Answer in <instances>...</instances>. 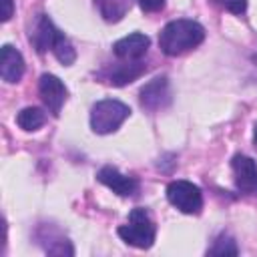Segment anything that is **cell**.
Instances as JSON below:
<instances>
[{
	"label": "cell",
	"mask_w": 257,
	"mask_h": 257,
	"mask_svg": "<svg viewBox=\"0 0 257 257\" xmlns=\"http://www.w3.org/2000/svg\"><path fill=\"white\" fill-rule=\"evenodd\" d=\"M205 38V28L189 18L169 22L159 34V46L167 56H179L197 48Z\"/></svg>",
	"instance_id": "cell-1"
},
{
	"label": "cell",
	"mask_w": 257,
	"mask_h": 257,
	"mask_svg": "<svg viewBox=\"0 0 257 257\" xmlns=\"http://www.w3.org/2000/svg\"><path fill=\"white\" fill-rule=\"evenodd\" d=\"M118 235L124 243L139 247V249H149L155 243V223L145 207H135L128 213V223L118 227Z\"/></svg>",
	"instance_id": "cell-2"
},
{
	"label": "cell",
	"mask_w": 257,
	"mask_h": 257,
	"mask_svg": "<svg viewBox=\"0 0 257 257\" xmlns=\"http://www.w3.org/2000/svg\"><path fill=\"white\" fill-rule=\"evenodd\" d=\"M131 114V108L120 102V100H112V98H104L98 100L92 110H90V126L94 133L98 135H108L114 133Z\"/></svg>",
	"instance_id": "cell-3"
},
{
	"label": "cell",
	"mask_w": 257,
	"mask_h": 257,
	"mask_svg": "<svg viewBox=\"0 0 257 257\" xmlns=\"http://www.w3.org/2000/svg\"><path fill=\"white\" fill-rule=\"evenodd\" d=\"M167 199L173 207H177L181 213L197 215L203 209V195L197 185L191 181H173L167 187Z\"/></svg>",
	"instance_id": "cell-4"
},
{
	"label": "cell",
	"mask_w": 257,
	"mask_h": 257,
	"mask_svg": "<svg viewBox=\"0 0 257 257\" xmlns=\"http://www.w3.org/2000/svg\"><path fill=\"white\" fill-rule=\"evenodd\" d=\"M38 92H40V98L46 104V108L54 116H58L60 110H62V104H64V100L68 96V90H66L64 82L58 76L44 72L40 76V80H38Z\"/></svg>",
	"instance_id": "cell-5"
},
{
	"label": "cell",
	"mask_w": 257,
	"mask_h": 257,
	"mask_svg": "<svg viewBox=\"0 0 257 257\" xmlns=\"http://www.w3.org/2000/svg\"><path fill=\"white\" fill-rule=\"evenodd\" d=\"M231 169L237 189L245 195H257V163L247 155H235Z\"/></svg>",
	"instance_id": "cell-6"
},
{
	"label": "cell",
	"mask_w": 257,
	"mask_h": 257,
	"mask_svg": "<svg viewBox=\"0 0 257 257\" xmlns=\"http://www.w3.org/2000/svg\"><path fill=\"white\" fill-rule=\"evenodd\" d=\"M139 100L145 108L149 110H157V108H163L169 104L171 100V92H169V82H167V76H157L153 78L151 82H147L141 92H139Z\"/></svg>",
	"instance_id": "cell-7"
},
{
	"label": "cell",
	"mask_w": 257,
	"mask_h": 257,
	"mask_svg": "<svg viewBox=\"0 0 257 257\" xmlns=\"http://www.w3.org/2000/svg\"><path fill=\"white\" fill-rule=\"evenodd\" d=\"M96 179H98L102 185H106L108 189H112L116 195H120V197H131V195H135V193H137V187H139L137 179H133V177H128V175H122L116 167H110V165L102 167V169L98 171Z\"/></svg>",
	"instance_id": "cell-8"
},
{
	"label": "cell",
	"mask_w": 257,
	"mask_h": 257,
	"mask_svg": "<svg viewBox=\"0 0 257 257\" xmlns=\"http://www.w3.org/2000/svg\"><path fill=\"white\" fill-rule=\"evenodd\" d=\"M149 44H151L149 36H145V34H141V32H133V34H128V36H124V38H120V40H116L114 46H112V50H114V54H116L118 58H122V60H139L141 56L147 54Z\"/></svg>",
	"instance_id": "cell-9"
},
{
	"label": "cell",
	"mask_w": 257,
	"mask_h": 257,
	"mask_svg": "<svg viewBox=\"0 0 257 257\" xmlns=\"http://www.w3.org/2000/svg\"><path fill=\"white\" fill-rule=\"evenodd\" d=\"M0 74H2V80H6V82H18L22 78V74H24V58L10 44L2 46V52H0Z\"/></svg>",
	"instance_id": "cell-10"
},
{
	"label": "cell",
	"mask_w": 257,
	"mask_h": 257,
	"mask_svg": "<svg viewBox=\"0 0 257 257\" xmlns=\"http://www.w3.org/2000/svg\"><path fill=\"white\" fill-rule=\"evenodd\" d=\"M60 30L52 24V20L46 16V14H40L38 20H36V26H34V32L30 34V42L34 44V48L42 54L46 50H52L56 38H58Z\"/></svg>",
	"instance_id": "cell-11"
},
{
	"label": "cell",
	"mask_w": 257,
	"mask_h": 257,
	"mask_svg": "<svg viewBox=\"0 0 257 257\" xmlns=\"http://www.w3.org/2000/svg\"><path fill=\"white\" fill-rule=\"evenodd\" d=\"M145 70H147V64L143 60H124L122 64H116L114 68H110L108 82L114 86H122L137 80Z\"/></svg>",
	"instance_id": "cell-12"
},
{
	"label": "cell",
	"mask_w": 257,
	"mask_h": 257,
	"mask_svg": "<svg viewBox=\"0 0 257 257\" xmlns=\"http://www.w3.org/2000/svg\"><path fill=\"white\" fill-rule=\"evenodd\" d=\"M94 4L106 22H118L131 8V0H94Z\"/></svg>",
	"instance_id": "cell-13"
},
{
	"label": "cell",
	"mask_w": 257,
	"mask_h": 257,
	"mask_svg": "<svg viewBox=\"0 0 257 257\" xmlns=\"http://www.w3.org/2000/svg\"><path fill=\"white\" fill-rule=\"evenodd\" d=\"M44 120H46V114H44V110L42 108H38V106H26V108H22L20 112H18V116H16V122H18V126L22 128V131H38L42 124H44Z\"/></svg>",
	"instance_id": "cell-14"
},
{
	"label": "cell",
	"mask_w": 257,
	"mask_h": 257,
	"mask_svg": "<svg viewBox=\"0 0 257 257\" xmlns=\"http://www.w3.org/2000/svg\"><path fill=\"white\" fill-rule=\"evenodd\" d=\"M52 52H54V56H56L64 66L72 64L74 58H76V50L72 48V44L68 42V38H66L62 32L58 34V38H56V42H54V46H52Z\"/></svg>",
	"instance_id": "cell-15"
},
{
	"label": "cell",
	"mask_w": 257,
	"mask_h": 257,
	"mask_svg": "<svg viewBox=\"0 0 257 257\" xmlns=\"http://www.w3.org/2000/svg\"><path fill=\"white\" fill-rule=\"evenodd\" d=\"M209 255H237L239 249L235 245V241L229 237V235H219L215 241H213V247L207 251Z\"/></svg>",
	"instance_id": "cell-16"
},
{
	"label": "cell",
	"mask_w": 257,
	"mask_h": 257,
	"mask_svg": "<svg viewBox=\"0 0 257 257\" xmlns=\"http://www.w3.org/2000/svg\"><path fill=\"white\" fill-rule=\"evenodd\" d=\"M229 12L233 14H243L247 10V0H219Z\"/></svg>",
	"instance_id": "cell-17"
},
{
	"label": "cell",
	"mask_w": 257,
	"mask_h": 257,
	"mask_svg": "<svg viewBox=\"0 0 257 257\" xmlns=\"http://www.w3.org/2000/svg\"><path fill=\"white\" fill-rule=\"evenodd\" d=\"M137 2L145 12H159L165 6V0H137Z\"/></svg>",
	"instance_id": "cell-18"
},
{
	"label": "cell",
	"mask_w": 257,
	"mask_h": 257,
	"mask_svg": "<svg viewBox=\"0 0 257 257\" xmlns=\"http://www.w3.org/2000/svg\"><path fill=\"white\" fill-rule=\"evenodd\" d=\"M12 12H14L12 0H2V22L10 20V18H12Z\"/></svg>",
	"instance_id": "cell-19"
},
{
	"label": "cell",
	"mask_w": 257,
	"mask_h": 257,
	"mask_svg": "<svg viewBox=\"0 0 257 257\" xmlns=\"http://www.w3.org/2000/svg\"><path fill=\"white\" fill-rule=\"evenodd\" d=\"M253 141H255V145H257V122H255V128H253Z\"/></svg>",
	"instance_id": "cell-20"
}]
</instances>
